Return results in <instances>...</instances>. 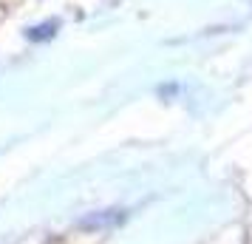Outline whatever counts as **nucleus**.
I'll list each match as a JSON object with an SVG mask.
<instances>
[{
    "instance_id": "obj_1",
    "label": "nucleus",
    "mask_w": 252,
    "mask_h": 244,
    "mask_svg": "<svg viewBox=\"0 0 252 244\" xmlns=\"http://www.w3.org/2000/svg\"><path fill=\"white\" fill-rule=\"evenodd\" d=\"M125 219V213L122 210H105V213H96V216H88V219L80 221V227H108V224H116V221Z\"/></svg>"
}]
</instances>
